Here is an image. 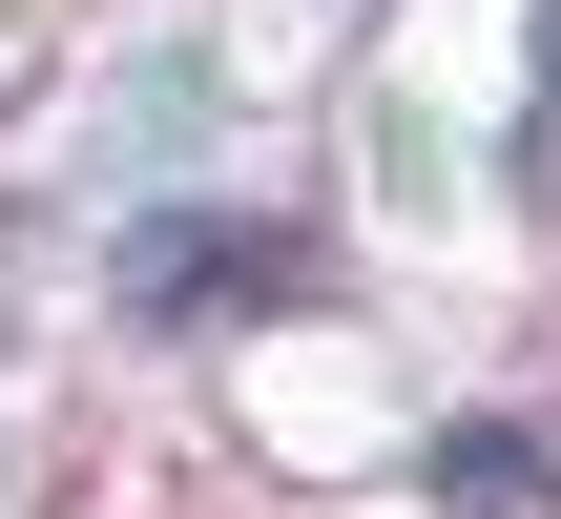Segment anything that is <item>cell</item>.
<instances>
[{
    "label": "cell",
    "mask_w": 561,
    "mask_h": 519,
    "mask_svg": "<svg viewBox=\"0 0 561 519\" xmlns=\"http://www.w3.org/2000/svg\"><path fill=\"white\" fill-rule=\"evenodd\" d=\"M229 291H291V229H250V208H146L125 229V312L167 333V312H229Z\"/></svg>",
    "instance_id": "obj_1"
},
{
    "label": "cell",
    "mask_w": 561,
    "mask_h": 519,
    "mask_svg": "<svg viewBox=\"0 0 561 519\" xmlns=\"http://www.w3.org/2000/svg\"><path fill=\"white\" fill-rule=\"evenodd\" d=\"M437 499H479V519H500V499H541V437H500V416H458V437H437Z\"/></svg>",
    "instance_id": "obj_2"
}]
</instances>
